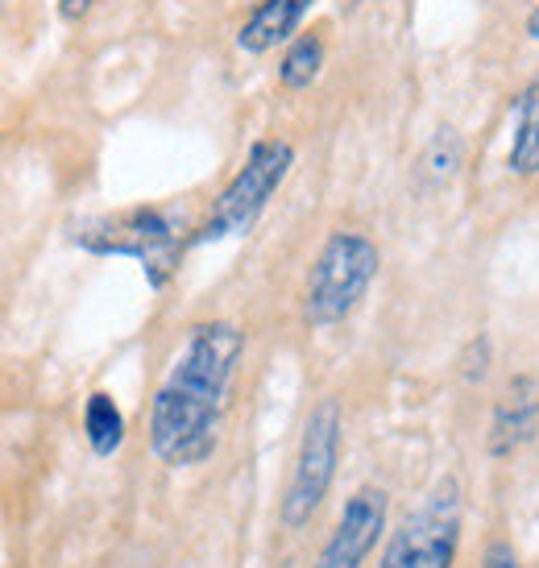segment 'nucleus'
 Returning <instances> with one entry per match:
<instances>
[{"mask_svg": "<svg viewBox=\"0 0 539 568\" xmlns=\"http://www.w3.org/2000/svg\"><path fill=\"white\" fill-rule=\"evenodd\" d=\"M241 357L245 332L228 320L195 324L179 345L145 419L150 453L166 469H195L216 453Z\"/></svg>", "mask_w": 539, "mask_h": 568, "instance_id": "f257e3e1", "label": "nucleus"}, {"mask_svg": "<svg viewBox=\"0 0 539 568\" xmlns=\"http://www.w3.org/2000/svg\"><path fill=\"white\" fill-rule=\"evenodd\" d=\"M75 245L88 253H100V257H133V262H142L145 283L162 291L175 278L179 257L191 245V237L183 221H179V212L142 204L88 221L75 233Z\"/></svg>", "mask_w": 539, "mask_h": 568, "instance_id": "f03ea898", "label": "nucleus"}, {"mask_svg": "<svg viewBox=\"0 0 539 568\" xmlns=\"http://www.w3.org/2000/svg\"><path fill=\"white\" fill-rule=\"evenodd\" d=\"M378 266L382 253L365 233H357V229L328 233V241L319 245L316 262L307 270V283H303V320L312 328H333L340 320H349L369 295Z\"/></svg>", "mask_w": 539, "mask_h": 568, "instance_id": "7ed1b4c3", "label": "nucleus"}, {"mask_svg": "<svg viewBox=\"0 0 539 568\" xmlns=\"http://www.w3.org/2000/svg\"><path fill=\"white\" fill-rule=\"evenodd\" d=\"M291 166H295V145L283 142V138H262V142L250 145V154L237 166V174L228 179V187L212 200L204 221L195 224L191 245H216V241L245 237L262 221L274 191L286 183Z\"/></svg>", "mask_w": 539, "mask_h": 568, "instance_id": "20e7f679", "label": "nucleus"}, {"mask_svg": "<svg viewBox=\"0 0 539 568\" xmlns=\"http://www.w3.org/2000/svg\"><path fill=\"white\" fill-rule=\"evenodd\" d=\"M340 440H345V415L336 398H319L299 436V453H295V474L283 498V527L286 531H303L307 523L319 515V506L328 498L336 481V465H340Z\"/></svg>", "mask_w": 539, "mask_h": 568, "instance_id": "39448f33", "label": "nucleus"}, {"mask_svg": "<svg viewBox=\"0 0 539 568\" xmlns=\"http://www.w3.org/2000/svg\"><path fill=\"white\" fill-rule=\"evenodd\" d=\"M390 552L407 568H452L460 548V486L457 477H445L431 489L424 506H415L403 519L390 544Z\"/></svg>", "mask_w": 539, "mask_h": 568, "instance_id": "423d86ee", "label": "nucleus"}, {"mask_svg": "<svg viewBox=\"0 0 539 568\" xmlns=\"http://www.w3.org/2000/svg\"><path fill=\"white\" fill-rule=\"evenodd\" d=\"M386 536V489L362 486L353 494L328 544L319 548L316 568H362Z\"/></svg>", "mask_w": 539, "mask_h": 568, "instance_id": "0eeeda50", "label": "nucleus"}, {"mask_svg": "<svg viewBox=\"0 0 539 568\" xmlns=\"http://www.w3.org/2000/svg\"><path fill=\"white\" fill-rule=\"evenodd\" d=\"M316 4L319 0H257L254 13L241 21L237 47L245 54H270V50L286 47Z\"/></svg>", "mask_w": 539, "mask_h": 568, "instance_id": "6e6552de", "label": "nucleus"}, {"mask_svg": "<svg viewBox=\"0 0 539 568\" xmlns=\"http://www.w3.org/2000/svg\"><path fill=\"white\" fill-rule=\"evenodd\" d=\"M539 424V398L536 386L527 378L510 382V390L502 395V403L494 407V432H490V453L494 457H510L519 453Z\"/></svg>", "mask_w": 539, "mask_h": 568, "instance_id": "1a4fd4ad", "label": "nucleus"}, {"mask_svg": "<svg viewBox=\"0 0 539 568\" xmlns=\"http://www.w3.org/2000/svg\"><path fill=\"white\" fill-rule=\"evenodd\" d=\"M507 171L519 179L539 174V80L527 83L515 100V133H510Z\"/></svg>", "mask_w": 539, "mask_h": 568, "instance_id": "9d476101", "label": "nucleus"}, {"mask_svg": "<svg viewBox=\"0 0 539 568\" xmlns=\"http://www.w3.org/2000/svg\"><path fill=\"white\" fill-rule=\"evenodd\" d=\"M83 436L95 457H112L121 444H125V415L116 407V398L95 390L83 403Z\"/></svg>", "mask_w": 539, "mask_h": 568, "instance_id": "9b49d317", "label": "nucleus"}, {"mask_svg": "<svg viewBox=\"0 0 539 568\" xmlns=\"http://www.w3.org/2000/svg\"><path fill=\"white\" fill-rule=\"evenodd\" d=\"M319 67H324V38L319 33H295L283 50V63H278V83L286 92H303L319 80Z\"/></svg>", "mask_w": 539, "mask_h": 568, "instance_id": "f8f14e48", "label": "nucleus"}, {"mask_svg": "<svg viewBox=\"0 0 539 568\" xmlns=\"http://www.w3.org/2000/svg\"><path fill=\"white\" fill-rule=\"evenodd\" d=\"M481 568H519V556L510 552V544H494L490 552L481 556Z\"/></svg>", "mask_w": 539, "mask_h": 568, "instance_id": "ddd939ff", "label": "nucleus"}, {"mask_svg": "<svg viewBox=\"0 0 539 568\" xmlns=\"http://www.w3.org/2000/svg\"><path fill=\"white\" fill-rule=\"evenodd\" d=\"M88 9H92V0H59V13H63L67 21H80V17H88Z\"/></svg>", "mask_w": 539, "mask_h": 568, "instance_id": "4468645a", "label": "nucleus"}, {"mask_svg": "<svg viewBox=\"0 0 539 568\" xmlns=\"http://www.w3.org/2000/svg\"><path fill=\"white\" fill-rule=\"evenodd\" d=\"M527 38H536V42H539V4L527 13Z\"/></svg>", "mask_w": 539, "mask_h": 568, "instance_id": "2eb2a0df", "label": "nucleus"}, {"mask_svg": "<svg viewBox=\"0 0 539 568\" xmlns=\"http://www.w3.org/2000/svg\"><path fill=\"white\" fill-rule=\"evenodd\" d=\"M382 568H407V565H403V560H398V556L386 548V556H382Z\"/></svg>", "mask_w": 539, "mask_h": 568, "instance_id": "dca6fc26", "label": "nucleus"}]
</instances>
